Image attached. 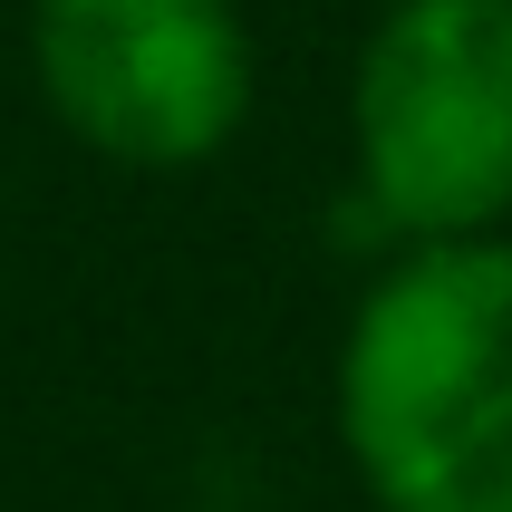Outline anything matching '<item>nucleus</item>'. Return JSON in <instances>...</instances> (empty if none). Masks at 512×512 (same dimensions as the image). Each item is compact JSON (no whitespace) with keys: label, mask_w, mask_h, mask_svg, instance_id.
<instances>
[{"label":"nucleus","mask_w":512,"mask_h":512,"mask_svg":"<svg viewBox=\"0 0 512 512\" xmlns=\"http://www.w3.org/2000/svg\"><path fill=\"white\" fill-rule=\"evenodd\" d=\"M29 78L58 136L116 174H203L261 97L242 0H29Z\"/></svg>","instance_id":"3"},{"label":"nucleus","mask_w":512,"mask_h":512,"mask_svg":"<svg viewBox=\"0 0 512 512\" xmlns=\"http://www.w3.org/2000/svg\"><path fill=\"white\" fill-rule=\"evenodd\" d=\"M348 223L387 252L512 232V0H387L348 68Z\"/></svg>","instance_id":"2"},{"label":"nucleus","mask_w":512,"mask_h":512,"mask_svg":"<svg viewBox=\"0 0 512 512\" xmlns=\"http://www.w3.org/2000/svg\"><path fill=\"white\" fill-rule=\"evenodd\" d=\"M329 426L368 512H512V232L377 261L329 358Z\"/></svg>","instance_id":"1"}]
</instances>
